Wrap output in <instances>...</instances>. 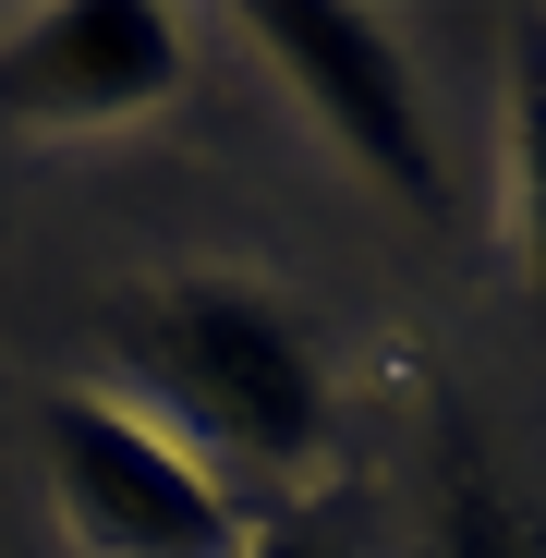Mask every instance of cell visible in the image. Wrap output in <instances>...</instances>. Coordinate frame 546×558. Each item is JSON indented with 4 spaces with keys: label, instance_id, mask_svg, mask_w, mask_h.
Here are the masks:
<instances>
[{
    "label": "cell",
    "instance_id": "obj_1",
    "mask_svg": "<svg viewBox=\"0 0 546 558\" xmlns=\"http://www.w3.org/2000/svg\"><path fill=\"white\" fill-rule=\"evenodd\" d=\"M122 364L170 437H207L255 474H316L328 449V364L280 292L231 267H182L146 304H122Z\"/></svg>",
    "mask_w": 546,
    "mask_h": 558
},
{
    "label": "cell",
    "instance_id": "obj_2",
    "mask_svg": "<svg viewBox=\"0 0 546 558\" xmlns=\"http://www.w3.org/2000/svg\"><path fill=\"white\" fill-rule=\"evenodd\" d=\"M37 449H49V498H61L73 558H243L255 546L231 486L122 389H49Z\"/></svg>",
    "mask_w": 546,
    "mask_h": 558
},
{
    "label": "cell",
    "instance_id": "obj_3",
    "mask_svg": "<svg viewBox=\"0 0 546 558\" xmlns=\"http://www.w3.org/2000/svg\"><path fill=\"white\" fill-rule=\"evenodd\" d=\"M243 37L389 207H437V134L413 98V61L389 49L377 13H352V0H243Z\"/></svg>",
    "mask_w": 546,
    "mask_h": 558
},
{
    "label": "cell",
    "instance_id": "obj_4",
    "mask_svg": "<svg viewBox=\"0 0 546 558\" xmlns=\"http://www.w3.org/2000/svg\"><path fill=\"white\" fill-rule=\"evenodd\" d=\"M182 85V13L158 0H49L0 25V122L13 134H110Z\"/></svg>",
    "mask_w": 546,
    "mask_h": 558
},
{
    "label": "cell",
    "instance_id": "obj_5",
    "mask_svg": "<svg viewBox=\"0 0 546 558\" xmlns=\"http://www.w3.org/2000/svg\"><path fill=\"white\" fill-rule=\"evenodd\" d=\"M498 146H510V267H522V292L546 316V13L510 25V122H498Z\"/></svg>",
    "mask_w": 546,
    "mask_h": 558
},
{
    "label": "cell",
    "instance_id": "obj_6",
    "mask_svg": "<svg viewBox=\"0 0 546 558\" xmlns=\"http://www.w3.org/2000/svg\"><path fill=\"white\" fill-rule=\"evenodd\" d=\"M437 558H546V534L522 522V498L486 474L474 449L437 461Z\"/></svg>",
    "mask_w": 546,
    "mask_h": 558
},
{
    "label": "cell",
    "instance_id": "obj_7",
    "mask_svg": "<svg viewBox=\"0 0 546 558\" xmlns=\"http://www.w3.org/2000/svg\"><path fill=\"white\" fill-rule=\"evenodd\" d=\"M243 558H352V546H340L328 522H255V546H243Z\"/></svg>",
    "mask_w": 546,
    "mask_h": 558
}]
</instances>
